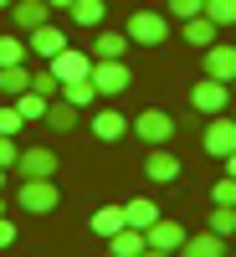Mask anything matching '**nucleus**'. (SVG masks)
Segmentation results:
<instances>
[{"instance_id": "1", "label": "nucleus", "mask_w": 236, "mask_h": 257, "mask_svg": "<svg viewBox=\"0 0 236 257\" xmlns=\"http://www.w3.org/2000/svg\"><path fill=\"white\" fill-rule=\"evenodd\" d=\"M16 206L26 211V216H52V211L62 206L57 175H36V180H21V190H16Z\"/></svg>"}, {"instance_id": "2", "label": "nucleus", "mask_w": 236, "mask_h": 257, "mask_svg": "<svg viewBox=\"0 0 236 257\" xmlns=\"http://www.w3.org/2000/svg\"><path fill=\"white\" fill-rule=\"evenodd\" d=\"M93 88H98V98H118V93H128V82H134V72L123 67V57H93Z\"/></svg>"}, {"instance_id": "3", "label": "nucleus", "mask_w": 236, "mask_h": 257, "mask_svg": "<svg viewBox=\"0 0 236 257\" xmlns=\"http://www.w3.org/2000/svg\"><path fill=\"white\" fill-rule=\"evenodd\" d=\"M190 108L205 113V118H216L231 108V82H216V77H200L195 88H190Z\"/></svg>"}, {"instance_id": "4", "label": "nucleus", "mask_w": 236, "mask_h": 257, "mask_svg": "<svg viewBox=\"0 0 236 257\" xmlns=\"http://www.w3.org/2000/svg\"><path fill=\"white\" fill-rule=\"evenodd\" d=\"M164 36H169V16H159V11H134L128 16V41L134 47H164Z\"/></svg>"}, {"instance_id": "5", "label": "nucleus", "mask_w": 236, "mask_h": 257, "mask_svg": "<svg viewBox=\"0 0 236 257\" xmlns=\"http://www.w3.org/2000/svg\"><path fill=\"white\" fill-rule=\"evenodd\" d=\"M175 113H164V108H144L139 118H134V134L149 144V149H154V144H169V139H175Z\"/></svg>"}, {"instance_id": "6", "label": "nucleus", "mask_w": 236, "mask_h": 257, "mask_svg": "<svg viewBox=\"0 0 236 257\" xmlns=\"http://www.w3.org/2000/svg\"><path fill=\"white\" fill-rule=\"evenodd\" d=\"M200 144H205V155H216V160H226V155H236V118H226V113H216L205 123V134H200Z\"/></svg>"}, {"instance_id": "7", "label": "nucleus", "mask_w": 236, "mask_h": 257, "mask_svg": "<svg viewBox=\"0 0 236 257\" xmlns=\"http://www.w3.org/2000/svg\"><path fill=\"white\" fill-rule=\"evenodd\" d=\"M16 175H21V180L57 175V149H47V144H31V149H21V160H16Z\"/></svg>"}, {"instance_id": "8", "label": "nucleus", "mask_w": 236, "mask_h": 257, "mask_svg": "<svg viewBox=\"0 0 236 257\" xmlns=\"http://www.w3.org/2000/svg\"><path fill=\"white\" fill-rule=\"evenodd\" d=\"M144 175L154 180V185H169V180H180V155L175 149H164V144H154L144 155Z\"/></svg>"}, {"instance_id": "9", "label": "nucleus", "mask_w": 236, "mask_h": 257, "mask_svg": "<svg viewBox=\"0 0 236 257\" xmlns=\"http://www.w3.org/2000/svg\"><path fill=\"white\" fill-rule=\"evenodd\" d=\"M26 36H31V57H41V62H52L57 52H67V31L52 26V21H47V26H36V31H26Z\"/></svg>"}, {"instance_id": "10", "label": "nucleus", "mask_w": 236, "mask_h": 257, "mask_svg": "<svg viewBox=\"0 0 236 257\" xmlns=\"http://www.w3.org/2000/svg\"><path fill=\"white\" fill-rule=\"evenodd\" d=\"M144 237H149V247H159V252H175V257H180V247H185V237H190V231H185L180 221H169V216H159L154 226L144 231Z\"/></svg>"}, {"instance_id": "11", "label": "nucleus", "mask_w": 236, "mask_h": 257, "mask_svg": "<svg viewBox=\"0 0 236 257\" xmlns=\"http://www.w3.org/2000/svg\"><path fill=\"white\" fill-rule=\"evenodd\" d=\"M205 77H216V82H236V47H226V41L205 47Z\"/></svg>"}, {"instance_id": "12", "label": "nucleus", "mask_w": 236, "mask_h": 257, "mask_svg": "<svg viewBox=\"0 0 236 257\" xmlns=\"http://www.w3.org/2000/svg\"><path fill=\"white\" fill-rule=\"evenodd\" d=\"M47 67H52L62 82H77V77H88V72H93V57H88V52H72V47H67V52H57V57L47 62Z\"/></svg>"}, {"instance_id": "13", "label": "nucleus", "mask_w": 236, "mask_h": 257, "mask_svg": "<svg viewBox=\"0 0 236 257\" xmlns=\"http://www.w3.org/2000/svg\"><path fill=\"white\" fill-rule=\"evenodd\" d=\"M180 257H226V237H216V231H190L185 237V247H180Z\"/></svg>"}, {"instance_id": "14", "label": "nucleus", "mask_w": 236, "mask_h": 257, "mask_svg": "<svg viewBox=\"0 0 236 257\" xmlns=\"http://www.w3.org/2000/svg\"><path fill=\"white\" fill-rule=\"evenodd\" d=\"M128 128H134V123H128L118 108H98V113H93V134H98L103 144H118V139L128 134Z\"/></svg>"}, {"instance_id": "15", "label": "nucleus", "mask_w": 236, "mask_h": 257, "mask_svg": "<svg viewBox=\"0 0 236 257\" xmlns=\"http://www.w3.org/2000/svg\"><path fill=\"white\" fill-rule=\"evenodd\" d=\"M216 31H221V26H216L205 11H200V16H190V21H180V36L190 41V47H200V52H205V47H216Z\"/></svg>"}, {"instance_id": "16", "label": "nucleus", "mask_w": 236, "mask_h": 257, "mask_svg": "<svg viewBox=\"0 0 236 257\" xmlns=\"http://www.w3.org/2000/svg\"><path fill=\"white\" fill-rule=\"evenodd\" d=\"M11 21H16L21 31H36V26H47V21H52V6H47V0H16V6H11Z\"/></svg>"}, {"instance_id": "17", "label": "nucleus", "mask_w": 236, "mask_h": 257, "mask_svg": "<svg viewBox=\"0 0 236 257\" xmlns=\"http://www.w3.org/2000/svg\"><path fill=\"white\" fill-rule=\"evenodd\" d=\"M41 123H47L52 134H72V128H77V108H72L67 98H52V103H47V118H41Z\"/></svg>"}, {"instance_id": "18", "label": "nucleus", "mask_w": 236, "mask_h": 257, "mask_svg": "<svg viewBox=\"0 0 236 257\" xmlns=\"http://www.w3.org/2000/svg\"><path fill=\"white\" fill-rule=\"evenodd\" d=\"M123 216H128V226H134V231H149V226L159 221V206L149 201V196H134V201L123 206Z\"/></svg>"}, {"instance_id": "19", "label": "nucleus", "mask_w": 236, "mask_h": 257, "mask_svg": "<svg viewBox=\"0 0 236 257\" xmlns=\"http://www.w3.org/2000/svg\"><path fill=\"white\" fill-rule=\"evenodd\" d=\"M149 247V237H144V231H134V226H123V231H113V237H108V252L113 257H139Z\"/></svg>"}, {"instance_id": "20", "label": "nucleus", "mask_w": 236, "mask_h": 257, "mask_svg": "<svg viewBox=\"0 0 236 257\" xmlns=\"http://www.w3.org/2000/svg\"><path fill=\"white\" fill-rule=\"evenodd\" d=\"M88 226L98 231V237H113V231H123V226H128V216H123V206H98Z\"/></svg>"}, {"instance_id": "21", "label": "nucleus", "mask_w": 236, "mask_h": 257, "mask_svg": "<svg viewBox=\"0 0 236 257\" xmlns=\"http://www.w3.org/2000/svg\"><path fill=\"white\" fill-rule=\"evenodd\" d=\"M26 88H31V67H26V62H16V67H0V93H6V98H21Z\"/></svg>"}, {"instance_id": "22", "label": "nucleus", "mask_w": 236, "mask_h": 257, "mask_svg": "<svg viewBox=\"0 0 236 257\" xmlns=\"http://www.w3.org/2000/svg\"><path fill=\"white\" fill-rule=\"evenodd\" d=\"M62 98H67L72 108H93V103H98V88H93V77H77V82H62Z\"/></svg>"}, {"instance_id": "23", "label": "nucleus", "mask_w": 236, "mask_h": 257, "mask_svg": "<svg viewBox=\"0 0 236 257\" xmlns=\"http://www.w3.org/2000/svg\"><path fill=\"white\" fill-rule=\"evenodd\" d=\"M134 41H128V31H98V41H93V57H123Z\"/></svg>"}, {"instance_id": "24", "label": "nucleus", "mask_w": 236, "mask_h": 257, "mask_svg": "<svg viewBox=\"0 0 236 257\" xmlns=\"http://www.w3.org/2000/svg\"><path fill=\"white\" fill-rule=\"evenodd\" d=\"M72 26H103V0H72Z\"/></svg>"}, {"instance_id": "25", "label": "nucleus", "mask_w": 236, "mask_h": 257, "mask_svg": "<svg viewBox=\"0 0 236 257\" xmlns=\"http://www.w3.org/2000/svg\"><path fill=\"white\" fill-rule=\"evenodd\" d=\"M31 93H41V98H62V77H57L52 67H31Z\"/></svg>"}, {"instance_id": "26", "label": "nucleus", "mask_w": 236, "mask_h": 257, "mask_svg": "<svg viewBox=\"0 0 236 257\" xmlns=\"http://www.w3.org/2000/svg\"><path fill=\"white\" fill-rule=\"evenodd\" d=\"M47 103H52V98H41V93L26 88V93L16 98V108H21V118H26V123H36V118H47Z\"/></svg>"}, {"instance_id": "27", "label": "nucleus", "mask_w": 236, "mask_h": 257, "mask_svg": "<svg viewBox=\"0 0 236 257\" xmlns=\"http://www.w3.org/2000/svg\"><path fill=\"white\" fill-rule=\"evenodd\" d=\"M216 237H236V206H216L210 211V221H205Z\"/></svg>"}, {"instance_id": "28", "label": "nucleus", "mask_w": 236, "mask_h": 257, "mask_svg": "<svg viewBox=\"0 0 236 257\" xmlns=\"http://www.w3.org/2000/svg\"><path fill=\"white\" fill-rule=\"evenodd\" d=\"M16 62H26V41L21 36H0V67H16Z\"/></svg>"}, {"instance_id": "29", "label": "nucleus", "mask_w": 236, "mask_h": 257, "mask_svg": "<svg viewBox=\"0 0 236 257\" xmlns=\"http://www.w3.org/2000/svg\"><path fill=\"white\" fill-rule=\"evenodd\" d=\"M205 16L216 26H236V0H205Z\"/></svg>"}, {"instance_id": "30", "label": "nucleus", "mask_w": 236, "mask_h": 257, "mask_svg": "<svg viewBox=\"0 0 236 257\" xmlns=\"http://www.w3.org/2000/svg\"><path fill=\"white\" fill-rule=\"evenodd\" d=\"M164 6H169V21H190L205 11V0H164Z\"/></svg>"}, {"instance_id": "31", "label": "nucleus", "mask_w": 236, "mask_h": 257, "mask_svg": "<svg viewBox=\"0 0 236 257\" xmlns=\"http://www.w3.org/2000/svg\"><path fill=\"white\" fill-rule=\"evenodd\" d=\"M16 160H21V144H16V134H0V170H16Z\"/></svg>"}, {"instance_id": "32", "label": "nucleus", "mask_w": 236, "mask_h": 257, "mask_svg": "<svg viewBox=\"0 0 236 257\" xmlns=\"http://www.w3.org/2000/svg\"><path fill=\"white\" fill-rule=\"evenodd\" d=\"M210 196H216V206H236V180H231V175H221L216 185H210Z\"/></svg>"}, {"instance_id": "33", "label": "nucleus", "mask_w": 236, "mask_h": 257, "mask_svg": "<svg viewBox=\"0 0 236 257\" xmlns=\"http://www.w3.org/2000/svg\"><path fill=\"white\" fill-rule=\"evenodd\" d=\"M21 123H26V118H21V108H16V103H11V108H0V134H16Z\"/></svg>"}, {"instance_id": "34", "label": "nucleus", "mask_w": 236, "mask_h": 257, "mask_svg": "<svg viewBox=\"0 0 236 257\" xmlns=\"http://www.w3.org/2000/svg\"><path fill=\"white\" fill-rule=\"evenodd\" d=\"M16 237H21V231H16V221H11V216H0V252H6V247H16Z\"/></svg>"}, {"instance_id": "35", "label": "nucleus", "mask_w": 236, "mask_h": 257, "mask_svg": "<svg viewBox=\"0 0 236 257\" xmlns=\"http://www.w3.org/2000/svg\"><path fill=\"white\" fill-rule=\"evenodd\" d=\"M139 257H175V252H159V247H144Z\"/></svg>"}, {"instance_id": "36", "label": "nucleus", "mask_w": 236, "mask_h": 257, "mask_svg": "<svg viewBox=\"0 0 236 257\" xmlns=\"http://www.w3.org/2000/svg\"><path fill=\"white\" fill-rule=\"evenodd\" d=\"M47 6H52V11H72V0H47Z\"/></svg>"}, {"instance_id": "37", "label": "nucleus", "mask_w": 236, "mask_h": 257, "mask_svg": "<svg viewBox=\"0 0 236 257\" xmlns=\"http://www.w3.org/2000/svg\"><path fill=\"white\" fill-rule=\"evenodd\" d=\"M226 175H231V180H236V155H226Z\"/></svg>"}, {"instance_id": "38", "label": "nucleus", "mask_w": 236, "mask_h": 257, "mask_svg": "<svg viewBox=\"0 0 236 257\" xmlns=\"http://www.w3.org/2000/svg\"><path fill=\"white\" fill-rule=\"evenodd\" d=\"M6 175H11V170H0V190H6Z\"/></svg>"}, {"instance_id": "39", "label": "nucleus", "mask_w": 236, "mask_h": 257, "mask_svg": "<svg viewBox=\"0 0 236 257\" xmlns=\"http://www.w3.org/2000/svg\"><path fill=\"white\" fill-rule=\"evenodd\" d=\"M11 6H16V0H0V11H11Z\"/></svg>"}, {"instance_id": "40", "label": "nucleus", "mask_w": 236, "mask_h": 257, "mask_svg": "<svg viewBox=\"0 0 236 257\" xmlns=\"http://www.w3.org/2000/svg\"><path fill=\"white\" fill-rule=\"evenodd\" d=\"M0 216H6V196H0Z\"/></svg>"}, {"instance_id": "41", "label": "nucleus", "mask_w": 236, "mask_h": 257, "mask_svg": "<svg viewBox=\"0 0 236 257\" xmlns=\"http://www.w3.org/2000/svg\"><path fill=\"white\" fill-rule=\"evenodd\" d=\"M103 257H113V252H103Z\"/></svg>"}, {"instance_id": "42", "label": "nucleus", "mask_w": 236, "mask_h": 257, "mask_svg": "<svg viewBox=\"0 0 236 257\" xmlns=\"http://www.w3.org/2000/svg\"><path fill=\"white\" fill-rule=\"evenodd\" d=\"M231 88H236V82H231Z\"/></svg>"}, {"instance_id": "43", "label": "nucleus", "mask_w": 236, "mask_h": 257, "mask_svg": "<svg viewBox=\"0 0 236 257\" xmlns=\"http://www.w3.org/2000/svg\"><path fill=\"white\" fill-rule=\"evenodd\" d=\"M231 118H236V113H231Z\"/></svg>"}]
</instances>
